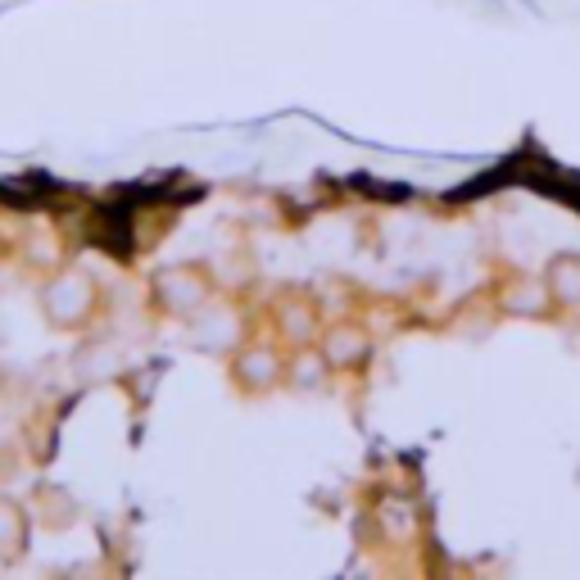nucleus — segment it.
<instances>
[{
    "mask_svg": "<svg viewBox=\"0 0 580 580\" xmlns=\"http://www.w3.org/2000/svg\"><path fill=\"white\" fill-rule=\"evenodd\" d=\"M363 354H367V335H363V331L335 327V331L327 335V359H331V363H359Z\"/></svg>",
    "mask_w": 580,
    "mask_h": 580,
    "instance_id": "nucleus-3",
    "label": "nucleus"
},
{
    "mask_svg": "<svg viewBox=\"0 0 580 580\" xmlns=\"http://www.w3.org/2000/svg\"><path fill=\"white\" fill-rule=\"evenodd\" d=\"M45 309H51V318L55 322H73V318H82L86 309H91V286H86V277H60L51 290H45Z\"/></svg>",
    "mask_w": 580,
    "mask_h": 580,
    "instance_id": "nucleus-1",
    "label": "nucleus"
},
{
    "mask_svg": "<svg viewBox=\"0 0 580 580\" xmlns=\"http://www.w3.org/2000/svg\"><path fill=\"white\" fill-rule=\"evenodd\" d=\"M272 359L268 354H259V363H246V367H240V376H246V381H255V385H268L272 381Z\"/></svg>",
    "mask_w": 580,
    "mask_h": 580,
    "instance_id": "nucleus-6",
    "label": "nucleus"
},
{
    "mask_svg": "<svg viewBox=\"0 0 580 580\" xmlns=\"http://www.w3.org/2000/svg\"><path fill=\"white\" fill-rule=\"evenodd\" d=\"M19 545H23V512H19L14 504L0 499V549L14 553Z\"/></svg>",
    "mask_w": 580,
    "mask_h": 580,
    "instance_id": "nucleus-5",
    "label": "nucleus"
},
{
    "mask_svg": "<svg viewBox=\"0 0 580 580\" xmlns=\"http://www.w3.org/2000/svg\"><path fill=\"white\" fill-rule=\"evenodd\" d=\"M159 296H164V304L168 309H182V313H190V309H196V304H205L209 300V286H205V277L200 272H164L159 277Z\"/></svg>",
    "mask_w": 580,
    "mask_h": 580,
    "instance_id": "nucleus-2",
    "label": "nucleus"
},
{
    "mask_svg": "<svg viewBox=\"0 0 580 580\" xmlns=\"http://www.w3.org/2000/svg\"><path fill=\"white\" fill-rule=\"evenodd\" d=\"M553 286L567 304H580V255H562L553 259Z\"/></svg>",
    "mask_w": 580,
    "mask_h": 580,
    "instance_id": "nucleus-4",
    "label": "nucleus"
}]
</instances>
